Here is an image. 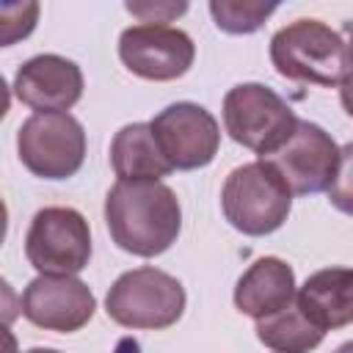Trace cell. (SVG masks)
Instances as JSON below:
<instances>
[{
	"mask_svg": "<svg viewBox=\"0 0 353 353\" xmlns=\"http://www.w3.org/2000/svg\"><path fill=\"white\" fill-rule=\"evenodd\" d=\"M110 240L132 256H160L182 232V207L163 182H116L105 196Z\"/></svg>",
	"mask_w": 353,
	"mask_h": 353,
	"instance_id": "1",
	"label": "cell"
},
{
	"mask_svg": "<svg viewBox=\"0 0 353 353\" xmlns=\"http://www.w3.org/2000/svg\"><path fill=\"white\" fill-rule=\"evenodd\" d=\"M273 69L292 80L323 88H345L350 77V52L342 33L320 19H295L270 39Z\"/></svg>",
	"mask_w": 353,
	"mask_h": 353,
	"instance_id": "2",
	"label": "cell"
},
{
	"mask_svg": "<svg viewBox=\"0 0 353 353\" xmlns=\"http://www.w3.org/2000/svg\"><path fill=\"white\" fill-rule=\"evenodd\" d=\"M221 210L232 229L248 237H265L284 226L292 210V193L270 163L254 160L229 171L221 188Z\"/></svg>",
	"mask_w": 353,
	"mask_h": 353,
	"instance_id": "3",
	"label": "cell"
},
{
	"mask_svg": "<svg viewBox=\"0 0 353 353\" xmlns=\"http://www.w3.org/2000/svg\"><path fill=\"white\" fill-rule=\"evenodd\" d=\"M347 154L350 146H339L320 124L298 119L290 141L262 160L276 168L292 196H312L331 193L347 179Z\"/></svg>",
	"mask_w": 353,
	"mask_h": 353,
	"instance_id": "4",
	"label": "cell"
},
{
	"mask_svg": "<svg viewBox=\"0 0 353 353\" xmlns=\"http://www.w3.org/2000/svg\"><path fill=\"white\" fill-rule=\"evenodd\" d=\"M185 287L160 268H135L121 273L108 295L105 312L113 323L132 331H163L185 314Z\"/></svg>",
	"mask_w": 353,
	"mask_h": 353,
	"instance_id": "5",
	"label": "cell"
},
{
	"mask_svg": "<svg viewBox=\"0 0 353 353\" xmlns=\"http://www.w3.org/2000/svg\"><path fill=\"white\" fill-rule=\"evenodd\" d=\"M223 130L254 154L268 157L281 149L295 130V110L265 83H237L223 97Z\"/></svg>",
	"mask_w": 353,
	"mask_h": 353,
	"instance_id": "6",
	"label": "cell"
},
{
	"mask_svg": "<svg viewBox=\"0 0 353 353\" xmlns=\"http://www.w3.org/2000/svg\"><path fill=\"white\" fill-rule=\"evenodd\" d=\"M22 165L41 179H69L85 160V130L72 113H33L17 130Z\"/></svg>",
	"mask_w": 353,
	"mask_h": 353,
	"instance_id": "7",
	"label": "cell"
},
{
	"mask_svg": "<svg viewBox=\"0 0 353 353\" xmlns=\"http://www.w3.org/2000/svg\"><path fill=\"white\" fill-rule=\"evenodd\" d=\"M25 256L39 276H74L88 268L91 229L74 207H41L25 234Z\"/></svg>",
	"mask_w": 353,
	"mask_h": 353,
	"instance_id": "8",
	"label": "cell"
},
{
	"mask_svg": "<svg viewBox=\"0 0 353 353\" xmlns=\"http://www.w3.org/2000/svg\"><path fill=\"white\" fill-rule=\"evenodd\" d=\"M152 135L174 171H196L215 160L221 146L218 119L196 102H174L152 121Z\"/></svg>",
	"mask_w": 353,
	"mask_h": 353,
	"instance_id": "9",
	"label": "cell"
},
{
	"mask_svg": "<svg viewBox=\"0 0 353 353\" xmlns=\"http://www.w3.org/2000/svg\"><path fill=\"white\" fill-rule=\"evenodd\" d=\"M119 58L135 77L168 83L193 66L196 44L182 28L132 25L119 36Z\"/></svg>",
	"mask_w": 353,
	"mask_h": 353,
	"instance_id": "10",
	"label": "cell"
},
{
	"mask_svg": "<svg viewBox=\"0 0 353 353\" xmlns=\"http://www.w3.org/2000/svg\"><path fill=\"white\" fill-rule=\"evenodd\" d=\"M22 314L44 331L72 334L88 325L97 298L77 276H36L22 292Z\"/></svg>",
	"mask_w": 353,
	"mask_h": 353,
	"instance_id": "11",
	"label": "cell"
},
{
	"mask_svg": "<svg viewBox=\"0 0 353 353\" xmlns=\"http://www.w3.org/2000/svg\"><path fill=\"white\" fill-rule=\"evenodd\" d=\"M83 72L74 61L41 52L28 58L14 74V94L36 113H69L83 97Z\"/></svg>",
	"mask_w": 353,
	"mask_h": 353,
	"instance_id": "12",
	"label": "cell"
},
{
	"mask_svg": "<svg viewBox=\"0 0 353 353\" xmlns=\"http://www.w3.org/2000/svg\"><path fill=\"white\" fill-rule=\"evenodd\" d=\"M295 270L279 256H259L234 284V306L251 320L281 312L295 298Z\"/></svg>",
	"mask_w": 353,
	"mask_h": 353,
	"instance_id": "13",
	"label": "cell"
},
{
	"mask_svg": "<svg viewBox=\"0 0 353 353\" xmlns=\"http://www.w3.org/2000/svg\"><path fill=\"white\" fill-rule=\"evenodd\" d=\"M295 306L317 331L345 328L353 320L350 268H323L295 290Z\"/></svg>",
	"mask_w": 353,
	"mask_h": 353,
	"instance_id": "14",
	"label": "cell"
},
{
	"mask_svg": "<svg viewBox=\"0 0 353 353\" xmlns=\"http://www.w3.org/2000/svg\"><path fill=\"white\" fill-rule=\"evenodd\" d=\"M110 168L119 182H160L174 168L165 163L149 121L124 124L110 141Z\"/></svg>",
	"mask_w": 353,
	"mask_h": 353,
	"instance_id": "15",
	"label": "cell"
},
{
	"mask_svg": "<svg viewBox=\"0 0 353 353\" xmlns=\"http://www.w3.org/2000/svg\"><path fill=\"white\" fill-rule=\"evenodd\" d=\"M323 336L325 334L317 331L301 314V309L295 306V298L281 312L265 320H256V339L276 353H309L323 342Z\"/></svg>",
	"mask_w": 353,
	"mask_h": 353,
	"instance_id": "16",
	"label": "cell"
},
{
	"mask_svg": "<svg viewBox=\"0 0 353 353\" xmlns=\"http://www.w3.org/2000/svg\"><path fill=\"white\" fill-rule=\"evenodd\" d=\"M210 14L218 25V30L232 36L254 33L265 25V19L279 8V3L265 0H210Z\"/></svg>",
	"mask_w": 353,
	"mask_h": 353,
	"instance_id": "17",
	"label": "cell"
},
{
	"mask_svg": "<svg viewBox=\"0 0 353 353\" xmlns=\"http://www.w3.org/2000/svg\"><path fill=\"white\" fill-rule=\"evenodd\" d=\"M41 6L36 0H0V47L19 44L39 25Z\"/></svg>",
	"mask_w": 353,
	"mask_h": 353,
	"instance_id": "18",
	"label": "cell"
},
{
	"mask_svg": "<svg viewBox=\"0 0 353 353\" xmlns=\"http://www.w3.org/2000/svg\"><path fill=\"white\" fill-rule=\"evenodd\" d=\"M124 8L141 19V25H165L188 11L185 0H130Z\"/></svg>",
	"mask_w": 353,
	"mask_h": 353,
	"instance_id": "19",
	"label": "cell"
},
{
	"mask_svg": "<svg viewBox=\"0 0 353 353\" xmlns=\"http://www.w3.org/2000/svg\"><path fill=\"white\" fill-rule=\"evenodd\" d=\"M19 314H22L19 295H17V290L0 276V325H11Z\"/></svg>",
	"mask_w": 353,
	"mask_h": 353,
	"instance_id": "20",
	"label": "cell"
},
{
	"mask_svg": "<svg viewBox=\"0 0 353 353\" xmlns=\"http://www.w3.org/2000/svg\"><path fill=\"white\" fill-rule=\"evenodd\" d=\"M0 353H19V342L8 331V325H0Z\"/></svg>",
	"mask_w": 353,
	"mask_h": 353,
	"instance_id": "21",
	"label": "cell"
},
{
	"mask_svg": "<svg viewBox=\"0 0 353 353\" xmlns=\"http://www.w3.org/2000/svg\"><path fill=\"white\" fill-rule=\"evenodd\" d=\"M8 108H11V85H8V83H6V77L0 74V121L6 119Z\"/></svg>",
	"mask_w": 353,
	"mask_h": 353,
	"instance_id": "22",
	"label": "cell"
},
{
	"mask_svg": "<svg viewBox=\"0 0 353 353\" xmlns=\"http://www.w3.org/2000/svg\"><path fill=\"white\" fill-rule=\"evenodd\" d=\"M6 234H8V207H6V201L0 196V245L6 243Z\"/></svg>",
	"mask_w": 353,
	"mask_h": 353,
	"instance_id": "23",
	"label": "cell"
},
{
	"mask_svg": "<svg viewBox=\"0 0 353 353\" xmlns=\"http://www.w3.org/2000/svg\"><path fill=\"white\" fill-rule=\"evenodd\" d=\"M28 353H61V350H55V347H30Z\"/></svg>",
	"mask_w": 353,
	"mask_h": 353,
	"instance_id": "24",
	"label": "cell"
},
{
	"mask_svg": "<svg viewBox=\"0 0 353 353\" xmlns=\"http://www.w3.org/2000/svg\"><path fill=\"white\" fill-rule=\"evenodd\" d=\"M336 353H353V345H350V342H345V345H342Z\"/></svg>",
	"mask_w": 353,
	"mask_h": 353,
	"instance_id": "25",
	"label": "cell"
}]
</instances>
